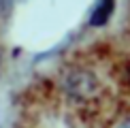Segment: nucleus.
Here are the masks:
<instances>
[{"label":"nucleus","instance_id":"f257e3e1","mask_svg":"<svg viewBox=\"0 0 130 128\" xmlns=\"http://www.w3.org/2000/svg\"><path fill=\"white\" fill-rule=\"evenodd\" d=\"M111 11H113V2H100V4H96L94 13H92V17H90V24L92 26H102L107 19H109Z\"/></svg>","mask_w":130,"mask_h":128},{"label":"nucleus","instance_id":"f03ea898","mask_svg":"<svg viewBox=\"0 0 130 128\" xmlns=\"http://www.w3.org/2000/svg\"><path fill=\"white\" fill-rule=\"evenodd\" d=\"M117 128H130V117H126V120H124V122H122V124L117 126Z\"/></svg>","mask_w":130,"mask_h":128}]
</instances>
